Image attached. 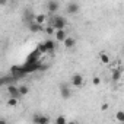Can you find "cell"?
I'll return each instance as SVG.
<instances>
[{"instance_id":"obj_1","label":"cell","mask_w":124,"mask_h":124,"mask_svg":"<svg viewBox=\"0 0 124 124\" xmlns=\"http://www.w3.org/2000/svg\"><path fill=\"white\" fill-rule=\"evenodd\" d=\"M50 25L55 29V31H61V29H64L66 28V25H67V21L63 18V16H54L53 19H51V22H50Z\"/></svg>"},{"instance_id":"obj_2","label":"cell","mask_w":124,"mask_h":124,"mask_svg":"<svg viewBox=\"0 0 124 124\" xmlns=\"http://www.w3.org/2000/svg\"><path fill=\"white\" fill-rule=\"evenodd\" d=\"M22 67V70H23V73L25 75H29V73H34V72H38V70H41L42 69V64L39 63V61H37V63H26L23 64V66H21Z\"/></svg>"},{"instance_id":"obj_3","label":"cell","mask_w":124,"mask_h":124,"mask_svg":"<svg viewBox=\"0 0 124 124\" xmlns=\"http://www.w3.org/2000/svg\"><path fill=\"white\" fill-rule=\"evenodd\" d=\"M37 50H38L39 53H51V51L55 50V42H54L53 39H45L44 42H41V44L38 45Z\"/></svg>"},{"instance_id":"obj_4","label":"cell","mask_w":124,"mask_h":124,"mask_svg":"<svg viewBox=\"0 0 124 124\" xmlns=\"http://www.w3.org/2000/svg\"><path fill=\"white\" fill-rule=\"evenodd\" d=\"M83 76L82 75H79V73H76V75H73L72 78H70V85L72 86H75V88H80L82 85H83Z\"/></svg>"},{"instance_id":"obj_5","label":"cell","mask_w":124,"mask_h":124,"mask_svg":"<svg viewBox=\"0 0 124 124\" xmlns=\"http://www.w3.org/2000/svg\"><path fill=\"white\" fill-rule=\"evenodd\" d=\"M32 123L34 124H48L50 123V117L48 115H42V114H35L32 117Z\"/></svg>"},{"instance_id":"obj_6","label":"cell","mask_w":124,"mask_h":124,"mask_svg":"<svg viewBox=\"0 0 124 124\" xmlns=\"http://www.w3.org/2000/svg\"><path fill=\"white\" fill-rule=\"evenodd\" d=\"M66 10H67L69 15H76V13L80 12V6H79V3H76V2H70V3L66 6Z\"/></svg>"},{"instance_id":"obj_7","label":"cell","mask_w":124,"mask_h":124,"mask_svg":"<svg viewBox=\"0 0 124 124\" xmlns=\"http://www.w3.org/2000/svg\"><path fill=\"white\" fill-rule=\"evenodd\" d=\"M47 10L50 13H55L60 10V3L58 2H54V0H50V2H47Z\"/></svg>"},{"instance_id":"obj_8","label":"cell","mask_w":124,"mask_h":124,"mask_svg":"<svg viewBox=\"0 0 124 124\" xmlns=\"http://www.w3.org/2000/svg\"><path fill=\"white\" fill-rule=\"evenodd\" d=\"M60 95H61V98H63V99H69V98L72 96L70 88H69L67 85H61V86H60Z\"/></svg>"},{"instance_id":"obj_9","label":"cell","mask_w":124,"mask_h":124,"mask_svg":"<svg viewBox=\"0 0 124 124\" xmlns=\"http://www.w3.org/2000/svg\"><path fill=\"white\" fill-rule=\"evenodd\" d=\"M8 92L10 95V98H19V86H15V85H8Z\"/></svg>"},{"instance_id":"obj_10","label":"cell","mask_w":124,"mask_h":124,"mask_svg":"<svg viewBox=\"0 0 124 124\" xmlns=\"http://www.w3.org/2000/svg\"><path fill=\"white\" fill-rule=\"evenodd\" d=\"M121 73H123V69H121V67L112 69V72H111V80H112V82H118V80L121 79Z\"/></svg>"},{"instance_id":"obj_11","label":"cell","mask_w":124,"mask_h":124,"mask_svg":"<svg viewBox=\"0 0 124 124\" xmlns=\"http://www.w3.org/2000/svg\"><path fill=\"white\" fill-rule=\"evenodd\" d=\"M54 37H55V39H57L58 42H64V41H66V38H67L69 35L66 34V31H64V29H61V31H55Z\"/></svg>"},{"instance_id":"obj_12","label":"cell","mask_w":124,"mask_h":124,"mask_svg":"<svg viewBox=\"0 0 124 124\" xmlns=\"http://www.w3.org/2000/svg\"><path fill=\"white\" fill-rule=\"evenodd\" d=\"M45 21H47V15H44V13H38V15H35V18H34V22L38 23V25H41V26L45 23Z\"/></svg>"},{"instance_id":"obj_13","label":"cell","mask_w":124,"mask_h":124,"mask_svg":"<svg viewBox=\"0 0 124 124\" xmlns=\"http://www.w3.org/2000/svg\"><path fill=\"white\" fill-rule=\"evenodd\" d=\"M63 44H64V47H66V48H73V47L76 45V39H75L73 37H67V38H66V41H64Z\"/></svg>"},{"instance_id":"obj_14","label":"cell","mask_w":124,"mask_h":124,"mask_svg":"<svg viewBox=\"0 0 124 124\" xmlns=\"http://www.w3.org/2000/svg\"><path fill=\"white\" fill-rule=\"evenodd\" d=\"M99 60H101V63H102V64H109V61H111L109 55H108L107 53H104V51L99 54Z\"/></svg>"},{"instance_id":"obj_15","label":"cell","mask_w":124,"mask_h":124,"mask_svg":"<svg viewBox=\"0 0 124 124\" xmlns=\"http://www.w3.org/2000/svg\"><path fill=\"white\" fill-rule=\"evenodd\" d=\"M28 28H29V31H31V32H39V31H42V26H41V25H38V23H35V22L29 23V25H28Z\"/></svg>"},{"instance_id":"obj_16","label":"cell","mask_w":124,"mask_h":124,"mask_svg":"<svg viewBox=\"0 0 124 124\" xmlns=\"http://www.w3.org/2000/svg\"><path fill=\"white\" fill-rule=\"evenodd\" d=\"M115 118H117L118 123L124 124V111H117V112H115Z\"/></svg>"},{"instance_id":"obj_17","label":"cell","mask_w":124,"mask_h":124,"mask_svg":"<svg viewBox=\"0 0 124 124\" xmlns=\"http://www.w3.org/2000/svg\"><path fill=\"white\" fill-rule=\"evenodd\" d=\"M69 121L66 120V117L64 115H58L57 118H55V124H67Z\"/></svg>"},{"instance_id":"obj_18","label":"cell","mask_w":124,"mask_h":124,"mask_svg":"<svg viewBox=\"0 0 124 124\" xmlns=\"http://www.w3.org/2000/svg\"><path fill=\"white\" fill-rule=\"evenodd\" d=\"M28 86H25V85H22V86H19V95L21 96H25L26 93H28Z\"/></svg>"},{"instance_id":"obj_19","label":"cell","mask_w":124,"mask_h":124,"mask_svg":"<svg viewBox=\"0 0 124 124\" xmlns=\"http://www.w3.org/2000/svg\"><path fill=\"white\" fill-rule=\"evenodd\" d=\"M44 32H45L47 35H53V34H55V29H54V28H53L51 25H48V26H47V28L44 29Z\"/></svg>"},{"instance_id":"obj_20","label":"cell","mask_w":124,"mask_h":124,"mask_svg":"<svg viewBox=\"0 0 124 124\" xmlns=\"http://www.w3.org/2000/svg\"><path fill=\"white\" fill-rule=\"evenodd\" d=\"M8 105H10V107H16V105H18V98H9Z\"/></svg>"},{"instance_id":"obj_21","label":"cell","mask_w":124,"mask_h":124,"mask_svg":"<svg viewBox=\"0 0 124 124\" xmlns=\"http://www.w3.org/2000/svg\"><path fill=\"white\" fill-rule=\"evenodd\" d=\"M92 83H93L95 86H98V85H101V79H99L98 76H95V78L92 79Z\"/></svg>"},{"instance_id":"obj_22","label":"cell","mask_w":124,"mask_h":124,"mask_svg":"<svg viewBox=\"0 0 124 124\" xmlns=\"http://www.w3.org/2000/svg\"><path fill=\"white\" fill-rule=\"evenodd\" d=\"M101 109H102V111H107V109H108V104H105V102H104V104L101 105Z\"/></svg>"},{"instance_id":"obj_23","label":"cell","mask_w":124,"mask_h":124,"mask_svg":"<svg viewBox=\"0 0 124 124\" xmlns=\"http://www.w3.org/2000/svg\"><path fill=\"white\" fill-rule=\"evenodd\" d=\"M0 124H8V123H6V120H5V118H2V120H0Z\"/></svg>"},{"instance_id":"obj_24","label":"cell","mask_w":124,"mask_h":124,"mask_svg":"<svg viewBox=\"0 0 124 124\" xmlns=\"http://www.w3.org/2000/svg\"><path fill=\"white\" fill-rule=\"evenodd\" d=\"M67 124H78V123H75V121H70V123H67Z\"/></svg>"}]
</instances>
